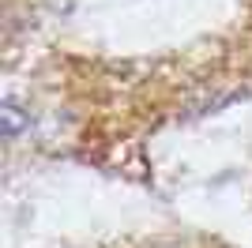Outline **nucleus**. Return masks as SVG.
Segmentation results:
<instances>
[{
  "label": "nucleus",
  "instance_id": "nucleus-1",
  "mask_svg": "<svg viewBox=\"0 0 252 248\" xmlns=\"http://www.w3.org/2000/svg\"><path fill=\"white\" fill-rule=\"evenodd\" d=\"M19 128H23V113H19V105H15V102H8V105H4V132H8V139H15Z\"/></svg>",
  "mask_w": 252,
  "mask_h": 248
}]
</instances>
